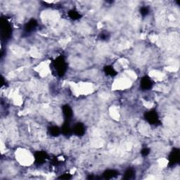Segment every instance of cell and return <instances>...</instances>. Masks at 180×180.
Wrapping results in <instances>:
<instances>
[{
  "mask_svg": "<svg viewBox=\"0 0 180 180\" xmlns=\"http://www.w3.org/2000/svg\"><path fill=\"white\" fill-rule=\"evenodd\" d=\"M72 133L77 136H83L85 133V126L82 123H76L72 128Z\"/></svg>",
  "mask_w": 180,
  "mask_h": 180,
  "instance_id": "obj_5",
  "label": "cell"
},
{
  "mask_svg": "<svg viewBox=\"0 0 180 180\" xmlns=\"http://www.w3.org/2000/svg\"><path fill=\"white\" fill-rule=\"evenodd\" d=\"M69 16L70 18H72L73 20H77L80 18V14L77 11L75 10H72L70 11L69 12Z\"/></svg>",
  "mask_w": 180,
  "mask_h": 180,
  "instance_id": "obj_13",
  "label": "cell"
},
{
  "mask_svg": "<svg viewBox=\"0 0 180 180\" xmlns=\"http://www.w3.org/2000/svg\"><path fill=\"white\" fill-rule=\"evenodd\" d=\"M180 160V153L179 148H173L169 156V163L170 165L178 164Z\"/></svg>",
  "mask_w": 180,
  "mask_h": 180,
  "instance_id": "obj_2",
  "label": "cell"
},
{
  "mask_svg": "<svg viewBox=\"0 0 180 180\" xmlns=\"http://www.w3.org/2000/svg\"><path fill=\"white\" fill-rule=\"evenodd\" d=\"M140 87L143 90H148L153 87V81L148 76H144L142 78L140 82Z\"/></svg>",
  "mask_w": 180,
  "mask_h": 180,
  "instance_id": "obj_4",
  "label": "cell"
},
{
  "mask_svg": "<svg viewBox=\"0 0 180 180\" xmlns=\"http://www.w3.org/2000/svg\"><path fill=\"white\" fill-rule=\"evenodd\" d=\"M49 132L52 137H57L61 133V129L58 126H52L49 129Z\"/></svg>",
  "mask_w": 180,
  "mask_h": 180,
  "instance_id": "obj_9",
  "label": "cell"
},
{
  "mask_svg": "<svg viewBox=\"0 0 180 180\" xmlns=\"http://www.w3.org/2000/svg\"><path fill=\"white\" fill-rule=\"evenodd\" d=\"M145 118L147 120V122L150 123L151 125H155V124L158 122L159 120L157 112L156 111H153V110H151V111H149L146 112L145 114Z\"/></svg>",
  "mask_w": 180,
  "mask_h": 180,
  "instance_id": "obj_3",
  "label": "cell"
},
{
  "mask_svg": "<svg viewBox=\"0 0 180 180\" xmlns=\"http://www.w3.org/2000/svg\"><path fill=\"white\" fill-rule=\"evenodd\" d=\"M149 13V10H148V8L146 7H143L141 8L140 9V13L142 14L143 16H147L148 13Z\"/></svg>",
  "mask_w": 180,
  "mask_h": 180,
  "instance_id": "obj_14",
  "label": "cell"
},
{
  "mask_svg": "<svg viewBox=\"0 0 180 180\" xmlns=\"http://www.w3.org/2000/svg\"><path fill=\"white\" fill-rule=\"evenodd\" d=\"M62 111H63V114L65 119H66L68 122H69V120L71 119L73 114L72 108H70V106L68 105H65L63 107V108H62Z\"/></svg>",
  "mask_w": 180,
  "mask_h": 180,
  "instance_id": "obj_6",
  "label": "cell"
},
{
  "mask_svg": "<svg viewBox=\"0 0 180 180\" xmlns=\"http://www.w3.org/2000/svg\"><path fill=\"white\" fill-rule=\"evenodd\" d=\"M104 71H105V72L106 73L107 75H111V76H113V75H115L117 74L113 68L111 67V66L105 67V68H104Z\"/></svg>",
  "mask_w": 180,
  "mask_h": 180,
  "instance_id": "obj_12",
  "label": "cell"
},
{
  "mask_svg": "<svg viewBox=\"0 0 180 180\" xmlns=\"http://www.w3.org/2000/svg\"><path fill=\"white\" fill-rule=\"evenodd\" d=\"M124 174H125V175H124V178L125 179H132V178H133V177L135 174V171L133 170V169L129 168L125 171V172Z\"/></svg>",
  "mask_w": 180,
  "mask_h": 180,
  "instance_id": "obj_11",
  "label": "cell"
},
{
  "mask_svg": "<svg viewBox=\"0 0 180 180\" xmlns=\"http://www.w3.org/2000/svg\"><path fill=\"white\" fill-rule=\"evenodd\" d=\"M54 68L57 75L59 76L64 75L67 70V63L63 56H59L54 61Z\"/></svg>",
  "mask_w": 180,
  "mask_h": 180,
  "instance_id": "obj_1",
  "label": "cell"
},
{
  "mask_svg": "<svg viewBox=\"0 0 180 180\" xmlns=\"http://www.w3.org/2000/svg\"><path fill=\"white\" fill-rule=\"evenodd\" d=\"M38 25V22L35 19H31L30 21H28L26 24L25 25L24 30L26 31L27 32H32L35 29V28Z\"/></svg>",
  "mask_w": 180,
  "mask_h": 180,
  "instance_id": "obj_7",
  "label": "cell"
},
{
  "mask_svg": "<svg viewBox=\"0 0 180 180\" xmlns=\"http://www.w3.org/2000/svg\"><path fill=\"white\" fill-rule=\"evenodd\" d=\"M118 174L119 173H118L117 171L110 170H106L105 172L103 173V176L105 178L110 179V178H113L114 177L117 176Z\"/></svg>",
  "mask_w": 180,
  "mask_h": 180,
  "instance_id": "obj_10",
  "label": "cell"
},
{
  "mask_svg": "<svg viewBox=\"0 0 180 180\" xmlns=\"http://www.w3.org/2000/svg\"><path fill=\"white\" fill-rule=\"evenodd\" d=\"M149 153H150V150H149L148 148H143L142 151H141V153H142V155L143 156H147Z\"/></svg>",
  "mask_w": 180,
  "mask_h": 180,
  "instance_id": "obj_15",
  "label": "cell"
},
{
  "mask_svg": "<svg viewBox=\"0 0 180 180\" xmlns=\"http://www.w3.org/2000/svg\"><path fill=\"white\" fill-rule=\"evenodd\" d=\"M47 158V155L45 152L43 151H38L35 155V159L36 162L39 163V164H42L43 163L46 159Z\"/></svg>",
  "mask_w": 180,
  "mask_h": 180,
  "instance_id": "obj_8",
  "label": "cell"
}]
</instances>
